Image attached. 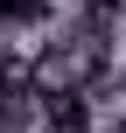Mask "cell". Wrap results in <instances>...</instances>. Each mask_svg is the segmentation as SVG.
<instances>
[{
    "instance_id": "6da1fadb",
    "label": "cell",
    "mask_w": 126,
    "mask_h": 133,
    "mask_svg": "<svg viewBox=\"0 0 126 133\" xmlns=\"http://www.w3.org/2000/svg\"><path fill=\"white\" fill-rule=\"evenodd\" d=\"M42 21H49V0H0V28L7 35H28Z\"/></svg>"
},
{
    "instance_id": "7a4b0ae2",
    "label": "cell",
    "mask_w": 126,
    "mask_h": 133,
    "mask_svg": "<svg viewBox=\"0 0 126 133\" xmlns=\"http://www.w3.org/2000/svg\"><path fill=\"white\" fill-rule=\"evenodd\" d=\"M84 7H91V14H119L126 0H84Z\"/></svg>"
},
{
    "instance_id": "3957f363",
    "label": "cell",
    "mask_w": 126,
    "mask_h": 133,
    "mask_svg": "<svg viewBox=\"0 0 126 133\" xmlns=\"http://www.w3.org/2000/svg\"><path fill=\"white\" fill-rule=\"evenodd\" d=\"M112 133H126V112H119V119H112Z\"/></svg>"
}]
</instances>
